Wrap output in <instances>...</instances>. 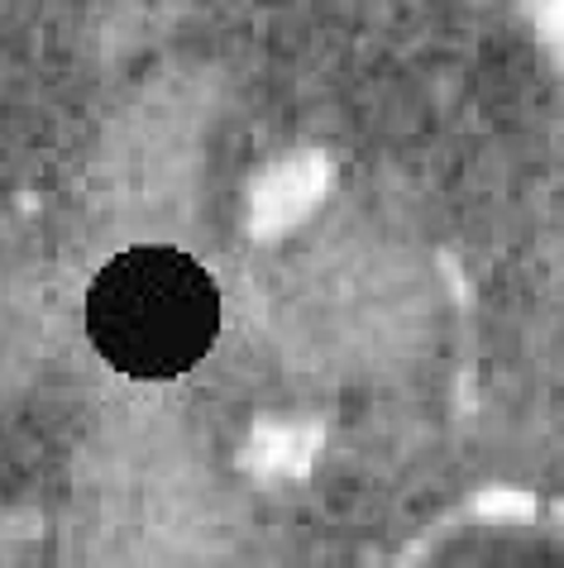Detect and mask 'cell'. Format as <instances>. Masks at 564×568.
<instances>
[{
  "instance_id": "obj_1",
  "label": "cell",
  "mask_w": 564,
  "mask_h": 568,
  "mask_svg": "<svg viewBox=\"0 0 564 568\" xmlns=\"http://www.w3.org/2000/svg\"><path fill=\"white\" fill-rule=\"evenodd\" d=\"M87 335L115 373L168 383L211 354L221 335V292L182 248H124L87 292Z\"/></svg>"
}]
</instances>
